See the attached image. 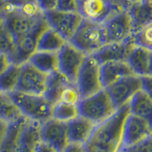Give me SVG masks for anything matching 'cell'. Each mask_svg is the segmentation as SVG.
<instances>
[{
  "label": "cell",
  "instance_id": "obj_30",
  "mask_svg": "<svg viewBox=\"0 0 152 152\" xmlns=\"http://www.w3.org/2000/svg\"><path fill=\"white\" fill-rule=\"evenodd\" d=\"M132 37L136 45L152 50V22L133 31Z\"/></svg>",
  "mask_w": 152,
  "mask_h": 152
},
{
  "label": "cell",
  "instance_id": "obj_34",
  "mask_svg": "<svg viewBox=\"0 0 152 152\" xmlns=\"http://www.w3.org/2000/svg\"><path fill=\"white\" fill-rule=\"evenodd\" d=\"M142 90L152 99V76L146 75L142 77Z\"/></svg>",
  "mask_w": 152,
  "mask_h": 152
},
{
  "label": "cell",
  "instance_id": "obj_12",
  "mask_svg": "<svg viewBox=\"0 0 152 152\" xmlns=\"http://www.w3.org/2000/svg\"><path fill=\"white\" fill-rule=\"evenodd\" d=\"M49 75L26 62L21 65V73L16 91L30 94H45Z\"/></svg>",
  "mask_w": 152,
  "mask_h": 152
},
{
  "label": "cell",
  "instance_id": "obj_9",
  "mask_svg": "<svg viewBox=\"0 0 152 152\" xmlns=\"http://www.w3.org/2000/svg\"><path fill=\"white\" fill-rule=\"evenodd\" d=\"M107 43L125 41L133 33L132 18L128 10H121L104 23Z\"/></svg>",
  "mask_w": 152,
  "mask_h": 152
},
{
  "label": "cell",
  "instance_id": "obj_32",
  "mask_svg": "<svg viewBox=\"0 0 152 152\" xmlns=\"http://www.w3.org/2000/svg\"><path fill=\"white\" fill-rule=\"evenodd\" d=\"M124 152H152V136L145 142L130 148L123 149Z\"/></svg>",
  "mask_w": 152,
  "mask_h": 152
},
{
  "label": "cell",
  "instance_id": "obj_8",
  "mask_svg": "<svg viewBox=\"0 0 152 152\" xmlns=\"http://www.w3.org/2000/svg\"><path fill=\"white\" fill-rule=\"evenodd\" d=\"M114 106L117 109L126 106L132 98L142 90V77L138 75H130L106 88Z\"/></svg>",
  "mask_w": 152,
  "mask_h": 152
},
{
  "label": "cell",
  "instance_id": "obj_21",
  "mask_svg": "<svg viewBox=\"0 0 152 152\" xmlns=\"http://www.w3.org/2000/svg\"><path fill=\"white\" fill-rule=\"evenodd\" d=\"M130 113L149 123L152 126V99L144 90H140L129 103Z\"/></svg>",
  "mask_w": 152,
  "mask_h": 152
},
{
  "label": "cell",
  "instance_id": "obj_23",
  "mask_svg": "<svg viewBox=\"0 0 152 152\" xmlns=\"http://www.w3.org/2000/svg\"><path fill=\"white\" fill-rule=\"evenodd\" d=\"M68 41L49 26L43 31L37 44V50L58 52Z\"/></svg>",
  "mask_w": 152,
  "mask_h": 152
},
{
  "label": "cell",
  "instance_id": "obj_22",
  "mask_svg": "<svg viewBox=\"0 0 152 152\" xmlns=\"http://www.w3.org/2000/svg\"><path fill=\"white\" fill-rule=\"evenodd\" d=\"M133 24V31L152 22V4L146 0H138L128 10Z\"/></svg>",
  "mask_w": 152,
  "mask_h": 152
},
{
  "label": "cell",
  "instance_id": "obj_10",
  "mask_svg": "<svg viewBox=\"0 0 152 152\" xmlns=\"http://www.w3.org/2000/svg\"><path fill=\"white\" fill-rule=\"evenodd\" d=\"M87 56L78 48L68 42L58 51V71L75 83Z\"/></svg>",
  "mask_w": 152,
  "mask_h": 152
},
{
  "label": "cell",
  "instance_id": "obj_20",
  "mask_svg": "<svg viewBox=\"0 0 152 152\" xmlns=\"http://www.w3.org/2000/svg\"><path fill=\"white\" fill-rule=\"evenodd\" d=\"M28 62L42 72L50 75L58 70V52L36 50Z\"/></svg>",
  "mask_w": 152,
  "mask_h": 152
},
{
  "label": "cell",
  "instance_id": "obj_16",
  "mask_svg": "<svg viewBox=\"0 0 152 152\" xmlns=\"http://www.w3.org/2000/svg\"><path fill=\"white\" fill-rule=\"evenodd\" d=\"M41 144V125L26 120L19 132L17 152H36Z\"/></svg>",
  "mask_w": 152,
  "mask_h": 152
},
{
  "label": "cell",
  "instance_id": "obj_25",
  "mask_svg": "<svg viewBox=\"0 0 152 152\" xmlns=\"http://www.w3.org/2000/svg\"><path fill=\"white\" fill-rule=\"evenodd\" d=\"M0 52L6 53L12 59V63L16 58V44L11 28L5 17L0 13Z\"/></svg>",
  "mask_w": 152,
  "mask_h": 152
},
{
  "label": "cell",
  "instance_id": "obj_43",
  "mask_svg": "<svg viewBox=\"0 0 152 152\" xmlns=\"http://www.w3.org/2000/svg\"><path fill=\"white\" fill-rule=\"evenodd\" d=\"M121 152H124V151H121Z\"/></svg>",
  "mask_w": 152,
  "mask_h": 152
},
{
  "label": "cell",
  "instance_id": "obj_1",
  "mask_svg": "<svg viewBox=\"0 0 152 152\" xmlns=\"http://www.w3.org/2000/svg\"><path fill=\"white\" fill-rule=\"evenodd\" d=\"M0 13L5 17L11 28L16 44V58L14 64L22 65L37 50L38 40L49 27L45 14L30 17L22 14L17 10L1 4Z\"/></svg>",
  "mask_w": 152,
  "mask_h": 152
},
{
  "label": "cell",
  "instance_id": "obj_36",
  "mask_svg": "<svg viewBox=\"0 0 152 152\" xmlns=\"http://www.w3.org/2000/svg\"><path fill=\"white\" fill-rule=\"evenodd\" d=\"M12 64V59L6 53L0 52V74H2Z\"/></svg>",
  "mask_w": 152,
  "mask_h": 152
},
{
  "label": "cell",
  "instance_id": "obj_7",
  "mask_svg": "<svg viewBox=\"0 0 152 152\" xmlns=\"http://www.w3.org/2000/svg\"><path fill=\"white\" fill-rule=\"evenodd\" d=\"M44 14L49 26L68 42L71 40L84 20V17L79 12H63L54 10Z\"/></svg>",
  "mask_w": 152,
  "mask_h": 152
},
{
  "label": "cell",
  "instance_id": "obj_42",
  "mask_svg": "<svg viewBox=\"0 0 152 152\" xmlns=\"http://www.w3.org/2000/svg\"><path fill=\"white\" fill-rule=\"evenodd\" d=\"M146 1L148 3H150V4H152V0H146Z\"/></svg>",
  "mask_w": 152,
  "mask_h": 152
},
{
  "label": "cell",
  "instance_id": "obj_5",
  "mask_svg": "<svg viewBox=\"0 0 152 152\" xmlns=\"http://www.w3.org/2000/svg\"><path fill=\"white\" fill-rule=\"evenodd\" d=\"M78 109L81 116L88 118L95 125H99L107 120L118 110L106 88L81 99L78 104Z\"/></svg>",
  "mask_w": 152,
  "mask_h": 152
},
{
  "label": "cell",
  "instance_id": "obj_41",
  "mask_svg": "<svg viewBox=\"0 0 152 152\" xmlns=\"http://www.w3.org/2000/svg\"><path fill=\"white\" fill-rule=\"evenodd\" d=\"M77 1H78V3H79V5H80L81 3H82V2L84 1V0H77Z\"/></svg>",
  "mask_w": 152,
  "mask_h": 152
},
{
  "label": "cell",
  "instance_id": "obj_14",
  "mask_svg": "<svg viewBox=\"0 0 152 152\" xmlns=\"http://www.w3.org/2000/svg\"><path fill=\"white\" fill-rule=\"evenodd\" d=\"M121 11L114 0H84L79 5V12L84 19L104 23L114 13Z\"/></svg>",
  "mask_w": 152,
  "mask_h": 152
},
{
  "label": "cell",
  "instance_id": "obj_4",
  "mask_svg": "<svg viewBox=\"0 0 152 152\" xmlns=\"http://www.w3.org/2000/svg\"><path fill=\"white\" fill-rule=\"evenodd\" d=\"M86 55H93L107 44L104 24L84 19L69 41Z\"/></svg>",
  "mask_w": 152,
  "mask_h": 152
},
{
  "label": "cell",
  "instance_id": "obj_2",
  "mask_svg": "<svg viewBox=\"0 0 152 152\" xmlns=\"http://www.w3.org/2000/svg\"><path fill=\"white\" fill-rule=\"evenodd\" d=\"M129 113L128 104L119 108L107 120L96 125L88 141L83 145L85 152H121L124 125Z\"/></svg>",
  "mask_w": 152,
  "mask_h": 152
},
{
  "label": "cell",
  "instance_id": "obj_35",
  "mask_svg": "<svg viewBox=\"0 0 152 152\" xmlns=\"http://www.w3.org/2000/svg\"><path fill=\"white\" fill-rule=\"evenodd\" d=\"M36 0H3L2 4L12 9H19L28 3L34 2Z\"/></svg>",
  "mask_w": 152,
  "mask_h": 152
},
{
  "label": "cell",
  "instance_id": "obj_11",
  "mask_svg": "<svg viewBox=\"0 0 152 152\" xmlns=\"http://www.w3.org/2000/svg\"><path fill=\"white\" fill-rule=\"evenodd\" d=\"M152 136L149 123L129 113L126 119L123 130V149L130 148L145 142Z\"/></svg>",
  "mask_w": 152,
  "mask_h": 152
},
{
  "label": "cell",
  "instance_id": "obj_27",
  "mask_svg": "<svg viewBox=\"0 0 152 152\" xmlns=\"http://www.w3.org/2000/svg\"><path fill=\"white\" fill-rule=\"evenodd\" d=\"M23 118L11 94L0 92V119L9 124L15 123Z\"/></svg>",
  "mask_w": 152,
  "mask_h": 152
},
{
  "label": "cell",
  "instance_id": "obj_31",
  "mask_svg": "<svg viewBox=\"0 0 152 152\" xmlns=\"http://www.w3.org/2000/svg\"><path fill=\"white\" fill-rule=\"evenodd\" d=\"M56 10L63 12H79V3L77 0H58Z\"/></svg>",
  "mask_w": 152,
  "mask_h": 152
},
{
  "label": "cell",
  "instance_id": "obj_37",
  "mask_svg": "<svg viewBox=\"0 0 152 152\" xmlns=\"http://www.w3.org/2000/svg\"><path fill=\"white\" fill-rule=\"evenodd\" d=\"M10 125H11V124H9V123L5 122V121H3V120L0 119V144L2 142L3 139L7 134L8 129L10 127Z\"/></svg>",
  "mask_w": 152,
  "mask_h": 152
},
{
  "label": "cell",
  "instance_id": "obj_24",
  "mask_svg": "<svg viewBox=\"0 0 152 152\" xmlns=\"http://www.w3.org/2000/svg\"><path fill=\"white\" fill-rule=\"evenodd\" d=\"M70 83L73 82L69 80L60 71L57 70L55 72H52L49 75V78H48V84H47V89L45 95L52 104H55L58 102L61 92Z\"/></svg>",
  "mask_w": 152,
  "mask_h": 152
},
{
  "label": "cell",
  "instance_id": "obj_18",
  "mask_svg": "<svg viewBox=\"0 0 152 152\" xmlns=\"http://www.w3.org/2000/svg\"><path fill=\"white\" fill-rule=\"evenodd\" d=\"M134 74L126 61H110L101 64V78L104 88L119 80Z\"/></svg>",
  "mask_w": 152,
  "mask_h": 152
},
{
  "label": "cell",
  "instance_id": "obj_29",
  "mask_svg": "<svg viewBox=\"0 0 152 152\" xmlns=\"http://www.w3.org/2000/svg\"><path fill=\"white\" fill-rule=\"evenodd\" d=\"M79 115L80 114L78 104H71L63 102H58L53 104V107H52L51 118L56 119V120L61 122L69 123Z\"/></svg>",
  "mask_w": 152,
  "mask_h": 152
},
{
  "label": "cell",
  "instance_id": "obj_39",
  "mask_svg": "<svg viewBox=\"0 0 152 152\" xmlns=\"http://www.w3.org/2000/svg\"><path fill=\"white\" fill-rule=\"evenodd\" d=\"M36 152H57V151L54 148H52L51 146H50L49 145H47L45 142H42V144L37 148Z\"/></svg>",
  "mask_w": 152,
  "mask_h": 152
},
{
  "label": "cell",
  "instance_id": "obj_3",
  "mask_svg": "<svg viewBox=\"0 0 152 152\" xmlns=\"http://www.w3.org/2000/svg\"><path fill=\"white\" fill-rule=\"evenodd\" d=\"M22 116L27 120L43 124L52 115V104L45 94H30L14 91L11 94Z\"/></svg>",
  "mask_w": 152,
  "mask_h": 152
},
{
  "label": "cell",
  "instance_id": "obj_38",
  "mask_svg": "<svg viewBox=\"0 0 152 152\" xmlns=\"http://www.w3.org/2000/svg\"><path fill=\"white\" fill-rule=\"evenodd\" d=\"M64 152H85V149H84L83 145L69 144V146L65 149Z\"/></svg>",
  "mask_w": 152,
  "mask_h": 152
},
{
  "label": "cell",
  "instance_id": "obj_28",
  "mask_svg": "<svg viewBox=\"0 0 152 152\" xmlns=\"http://www.w3.org/2000/svg\"><path fill=\"white\" fill-rule=\"evenodd\" d=\"M26 120L27 119L23 117L17 122L10 125L7 134L0 144V152H17V141L19 132H20L21 127Z\"/></svg>",
  "mask_w": 152,
  "mask_h": 152
},
{
  "label": "cell",
  "instance_id": "obj_6",
  "mask_svg": "<svg viewBox=\"0 0 152 152\" xmlns=\"http://www.w3.org/2000/svg\"><path fill=\"white\" fill-rule=\"evenodd\" d=\"M81 97H88L104 88L101 78V63L94 55H88L75 82Z\"/></svg>",
  "mask_w": 152,
  "mask_h": 152
},
{
  "label": "cell",
  "instance_id": "obj_33",
  "mask_svg": "<svg viewBox=\"0 0 152 152\" xmlns=\"http://www.w3.org/2000/svg\"><path fill=\"white\" fill-rule=\"evenodd\" d=\"M43 12H49L57 9L58 0H36Z\"/></svg>",
  "mask_w": 152,
  "mask_h": 152
},
{
  "label": "cell",
  "instance_id": "obj_19",
  "mask_svg": "<svg viewBox=\"0 0 152 152\" xmlns=\"http://www.w3.org/2000/svg\"><path fill=\"white\" fill-rule=\"evenodd\" d=\"M151 56L152 50L145 47L136 45L130 52L126 62L136 75L144 77L149 74Z\"/></svg>",
  "mask_w": 152,
  "mask_h": 152
},
{
  "label": "cell",
  "instance_id": "obj_15",
  "mask_svg": "<svg viewBox=\"0 0 152 152\" xmlns=\"http://www.w3.org/2000/svg\"><path fill=\"white\" fill-rule=\"evenodd\" d=\"M135 46L136 44L131 35L125 41L107 43L93 55L101 64L110 61H126Z\"/></svg>",
  "mask_w": 152,
  "mask_h": 152
},
{
  "label": "cell",
  "instance_id": "obj_40",
  "mask_svg": "<svg viewBox=\"0 0 152 152\" xmlns=\"http://www.w3.org/2000/svg\"><path fill=\"white\" fill-rule=\"evenodd\" d=\"M152 76V56H151V62H150V66H149V74Z\"/></svg>",
  "mask_w": 152,
  "mask_h": 152
},
{
  "label": "cell",
  "instance_id": "obj_17",
  "mask_svg": "<svg viewBox=\"0 0 152 152\" xmlns=\"http://www.w3.org/2000/svg\"><path fill=\"white\" fill-rule=\"evenodd\" d=\"M96 125L84 116H77L68 123L69 144L84 145L91 136Z\"/></svg>",
  "mask_w": 152,
  "mask_h": 152
},
{
  "label": "cell",
  "instance_id": "obj_13",
  "mask_svg": "<svg viewBox=\"0 0 152 152\" xmlns=\"http://www.w3.org/2000/svg\"><path fill=\"white\" fill-rule=\"evenodd\" d=\"M42 142L49 145L57 152H64L69 146L68 123H64L50 118L41 124Z\"/></svg>",
  "mask_w": 152,
  "mask_h": 152
},
{
  "label": "cell",
  "instance_id": "obj_26",
  "mask_svg": "<svg viewBox=\"0 0 152 152\" xmlns=\"http://www.w3.org/2000/svg\"><path fill=\"white\" fill-rule=\"evenodd\" d=\"M21 73V65L12 63L0 74V92L12 94L16 91Z\"/></svg>",
  "mask_w": 152,
  "mask_h": 152
}]
</instances>
